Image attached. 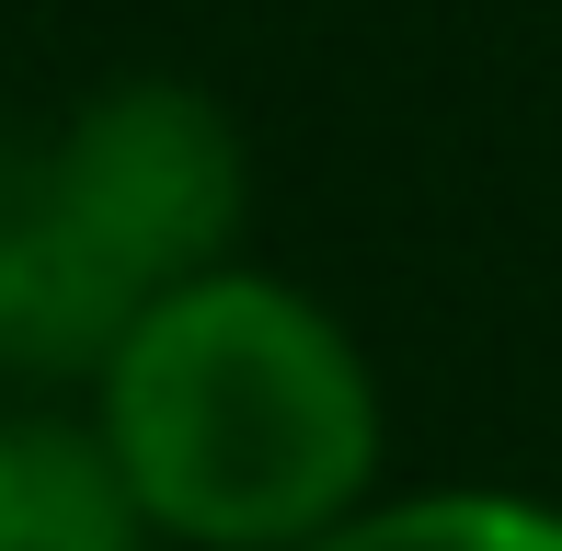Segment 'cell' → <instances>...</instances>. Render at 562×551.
<instances>
[{
    "instance_id": "obj_1",
    "label": "cell",
    "mask_w": 562,
    "mask_h": 551,
    "mask_svg": "<svg viewBox=\"0 0 562 551\" xmlns=\"http://www.w3.org/2000/svg\"><path fill=\"white\" fill-rule=\"evenodd\" d=\"M92 437L172 551H311L379 494L391 403L299 276L207 265L92 368Z\"/></svg>"
},
{
    "instance_id": "obj_2",
    "label": "cell",
    "mask_w": 562,
    "mask_h": 551,
    "mask_svg": "<svg viewBox=\"0 0 562 551\" xmlns=\"http://www.w3.org/2000/svg\"><path fill=\"white\" fill-rule=\"evenodd\" d=\"M35 195L58 207V230L115 276L126 299H161L207 265H241V218H252V149L241 115L195 81H104L58 138L35 149Z\"/></svg>"
},
{
    "instance_id": "obj_4",
    "label": "cell",
    "mask_w": 562,
    "mask_h": 551,
    "mask_svg": "<svg viewBox=\"0 0 562 551\" xmlns=\"http://www.w3.org/2000/svg\"><path fill=\"white\" fill-rule=\"evenodd\" d=\"M311 551H562V506L505 483H437V494H368Z\"/></svg>"
},
{
    "instance_id": "obj_3",
    "label": "cell",
    "mask_w": 562,
    "mask_h": 551,
    "mask_svg": "<svg viewBox=\"0 0 562 551\" xmlns=\"http://www.w3.org/2000/svg\"><path fill=\"white\" fill-rule=\"evenodd\" d=\"M0 551H161L104 437L69 414H0Z\"/></svg>"
}]
</instances>
